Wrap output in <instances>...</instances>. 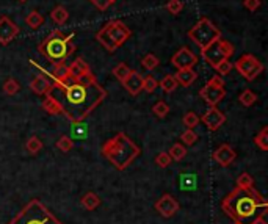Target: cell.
I'll list each match as a JSON object with an SVG mask.
<instances>
[{
  "label": "cell",
  "mask_w": 268,
  "mask_h": 224,
  "mask_svg": "<svg viewBox=\"0 0 268 224\" xmlns=\"http://www.w3.org/2000/svg\"><path fill=\"white\" fill-rule=\"evenodd\" d=\"M132 36L130 28L124 24L123 20H108L98 33H96V40L101 42V46L110 54H113L123 44Z\"/></svg>",
  "instance_id": "cell-5"
},
{
  "label": "cell",
  "mask_w": 268,
  "mask_h": 224,
  "mask_svg": "<svg viewBox=\"0 0 268 224\" xmlns=\"http://www.w3.org/2000/svg\"><path fill=\"white\" fill-rule=\"evenodd\" d=\"M268 203L260 193L251 188H234L221 201V208L230 220L240 224H251L257 216L267 212Z\"/></svg>",
  "instance_id": "cell-2"
},
{
  "label": "cell",
  "mask_w": 268,
  "mask_h": 224,
  "mask_svg": "<svg viewBox=\"0 0 268 224\" xmlns=\"http://www.w3.org/2000/svg\"><path fill=\"white\" fill-rule=\"evenodd\" d=\"M155 210H157L163 218H171L179 210V203L176 198L171 195H163L157 203H155Z\"/></svg>",
  "instance_id": "cell-15"
},
{
  "label": "cell",
  "mask_w": 268,
  "mask_h": 224,
  "mask_svg": "<svg viewBox=\"0 0 268 224\" xmlns=\"http://www.w3.org/2000/svg\"><path fill=\"white\" fill-rule=\"evenodd\" d=\"M25 149H27L28 154L36 155L42 149V141L38 137H30L25 143Z\"/></svg>",
  "instance_id": "cell-28"
},
{
  "label": "cell",
  "mask_w": 268,
  "mask_h": 224,
  "mask_svg": "<svg viewBox=\"0 0 268 224\" xmlns=\"http://www.w3.org/2000/svg\"><path fill=\"white\" fill-rule=\"evenodd\" d=\"M152 113H154L155 116H157V118H165V116L169 113L168 103H166V102H163V101H159V102L152 107Z\"/></svg>",
  "instance_id": "cell-36"
},
{
  "label": "cell",
  "mask_w": 268,
  "mask_h": 224,
  "mask_svg": "<svg viewBox=\"0 0 268 224\" xmlns=\"http://www.w3.org/2000/svg\"><path fill=\"white\" fill-rule=\"evenodd\" d=\"M129 72H130V68L125 63H118V66H115V68H113V76L119 81H123L125 77H127Z\"/></svg>",
  "instance_id": "cell-33"
},
{
  "label": "cell",
  "mask_w": 268,
  "mask_h": 224,
  "mask_svg": "<svg viewBox=\"0 0 268 224\" xmlns=\"http://www.w3.org/2000/svg\"><path fill=\"white\" fill-rule=\"evenodd\" d=\"M184 125L187 127V129H195L196 125H199V116L196 113H193V111H187L184 116Z\"/></svg>",
  "instance_id": "cell-35"
},
{
  "label": "cell",
  "mask_w": 268,
  "mask_h": 224,
  "mask_svg": "<svg viewBox=\"0 0 268 224\" xmlns=\"http://www.w3.org/2000/svg\"><path fill=\"white\" fill-rule=\"evenodd\" d=\"M76 49H77V46H76V44H74L72 41H69L68 44H66V57H71V55H74V54H76Z\"/></svg>",
  "instance_id": "cell-44"
},
{
  "label": "cell",
  "mask_w": 268,
  "mask_h": 224,
  "mask_svg": "<svg viewBox=\"0 0 268 224\" xmlns=\"http://www.w3.org/2000/svg\"><path fill=\"white\" fill-rule=\"evenodd\" d=\"M68 72H69V80H79L80 77L86 76L88 72H91V68H89V64L85 60L77 58L68 66Z\"/></svg>",
  "instance_id": "cell-18"
},
{
  "label": "cell",
  "mask_w": 268,
  "mask_h": 224,
  "mask_svg": "<svg viewBox=\"0 0 268 224\" xmlns=\"http://www.w3.org/2000/svg\"><path fill=\"white\" fill-rule=\"evenodd\" d=\"M57 147L60 149L62 152H69L74 149V141L71 137L68 135H63V137H60L58 141H57Z\"/></svg>",
  "instance_id": "cell-31"
},
{
  "label": "cell",
  "mask_w": 268,
  "mask_h": 224,
  "mask_svg": "<svg viewBox=\"0 0 268 224\" xmlns=\"http://www.w3.org/2000/svg\"><path fill=\"white\" fill-rule=\"evenodd\" d=\"M181 140H182V143L185 144V146H193L198 141V135L195 133V130L193 129H187L184 133H182V137H181Z\"/></svg>",
  "instance_id": "cell-37"
},
{
  "label": "cell",
  "mask_w": 268,
  "mask_h": 224,
  "mask_svg": "<svg viewBox=\"0 0 268 224\" xmlns=\"http://www.w3.org/2000/svg\"><path fill=\"white\" fill-rule=\"evenodd\" d=\"M54 89L62 93V99L57 101L63 108V115L72 124H80L105 101L107 91L99 85L93 71L79 80H69L64 85H57Z\"/></svg>",
  "instance_id": "cell-1"
},
{
  "label": "cell",
  "mask_w": 268,
  "mask_h": 224,
  "mask_svg": "<svg viewBox=\"0 0 268 224\" xmlns=\"http://www.w3.org/2000/svg\"><path fill=\"white\" fill-rule=\"evenodd\" d=\"M47 76L54 80V83H68L69 81V72H68V64L64 61H57L52 72Z\"/></svg>",
  "instance_id": "cell-19"
},
{
  "label": "cell",
  "mask_w": 268,
  "mask_h": 224,
  "mask_svg": "<svg viewBox=\"0 0 268 224\" xmlns=\"http://www.w3.org/2000/svg\"><path fill=\"white\" fill-rule=\"evenodd\" d=\"M159 58L155 57L154 54H147L143 57V60H141V66L146 69V71H154L155 68L159 66Z\"/></svg>",
  "instance_id": "cell-30"
},
{
  "label": "cell",
  "mask_w": 268,
  "mask_h": 224,
  "mask_svg": "<svg viewBox=\"0 0 268 224\" xmlns=\"http://www.w3.org/2000/svg\"><path fill=\"white\" fill-rule=\"evenodd\" d=\"M232 54H234V46L223 38L215 40L213 42L208 44L207 47L201 49V57H203L213 69L217 68L223 60H227L232 57Z\"/></svg>",
  "instance_id": "cell-8"
},
{
  "label": "cell",
  "mask_w": 268,
  "mask_h": 224,
  "mask_svg": "<svg viewBox=\"0 0 268 224\" xmlns=\"http://www.w3.org/2000/svg\"><path fill=\"white\" fill-rule=\"evenodd\" d=\"M140 154V147L124 132L116 133L102 146V155L119 171L129 168Z\"/></svg>",
  "instance_id": "cell-3"
},
{
  "label": "cell",
  "mask_w": 268,
  "mask_h": 224,
  "mask_svg": "<svg viewBox=\"0 0 268 224\" xmlns=\"http://www.w3.org/2000/svg\"><path fill=\"white\" fill-rule=\"evenodd\" d=\"M80 204L83 208H86V210H96L99 205H101V198L96 195L94 191H88L83 195V198L80 199Z\"/></svg>",
  "instance_id": "cell-22"
},
{
  "label": "cell",
  "mask_w": 268,
  "mask_h": 224,
  "mask_svg": "<svg viewBox=\"0 0 268 224\" xmlns=\"http://www.w3.org/2000/svg\"><path fill=\"white\" fill-rule=\"evenodd\" d=\"M159 86L163 89V93H173L177 89V80L174 76H171V74H168V76L163 77L160 81H159Z\"/></svg>",
  "instance_id": "cell-25"
},
{
  "label": "cell",
  "mask_w": 268,
  "mask_h": 224,
  "mask_svg": "<svg viewBox=\"0 0 268 224\" xmlns=\"http://www.w3.org/2000/svg\"><path fill=\"white\" fill-rule=\"evenodd\" d=\"M174 77L177 80V85L190 86V85H193V81L196 80L198 74L193 69H177V72L174 74Z\"/></svg>",
  "instance_id": "cell-21"
},
{
  "label": "cell",
  "mask_w": 268,
  "mask_h": 224,
  "mask_svg": "<svg viewBox=\"0 0 268 224\" xmlns=\"http://www.w3.org/2000/svg\"><path fill=\"white\" fill-rule=\"evenodd\" d=\"M232 224H240V223H235V221H234V223H232Z\"/></svg>",
  "instance_id": "cell-48"
},
{
  "label": "cell",
  "mask_w": 268,
  "mask_h": 224,
  "mask_svg": "<svg viewBox=\"0 0 268 224\" xmlns=\"http://www.w3.org/2000/svg\"><path fill=\"white\" fill-rule=\"evenodd\" d=\"M212 159L218 163L220 166L226 168L230 163H234V160L237 159V152L234 151V147L230 144H221L220 147H217L212 154Z\"/></svg>",
  "instance_id": "cell-14"
},
{
  "label": "cell",
  "mask_w": 268,
  "mask_h": 224,
  "mask_svg": "<svg viewBox=\"0 0 268 224\" xmlns=\"http://www.w3.org/2000/svg\"><path fill=\"white\" fill-rule=\"evenodd\" d=\"M19 2H22V3H24V2H27V0H19Z\"/></svg>",
  "instance_id": "cell-47"
},
{
  "label": "cell",
  "mask_w": 268,
  "mask_h": 224,
  "mask_svg": "<svg viewBox=\"0 0 268 224\" xmlns=\"http://www.w3.org/2000/svg\"><path fill=\"white\" fill-rule=\"evenodd\" d=\"M155 163H157L160 168H168L171 163H173V159H171L168 152H159L155 155Z\"/></svg>",
  "instance_id": "cell-40"
},
{
  "label": "cell",
  "mask_w": 268,
  "mask_h": 224,
  "mask_svg": "<svg viewBox=\"0 0 268 224\" xmlns=\"http://www.w3.org/2000/svg\"><path fill=\"white\" fill-rule=\"evenodd\" d=\"M30 88L33 89V93L40 94V96H47V94L54 93V83L44 76H36L32 81H30Z\"/></svg>",
  "instance_id": "cell-17"
},
{
  "label": "cell",
  "mask_w": 268,
  "mask_h": 224,
  "mask_svg": "<svg viewBox=\"0 0 268 224\" xmlns=\"http://www.w3.org/2000/svg\"><path fill=\"white\" fill-rule=\"evenodd\" d=\"M166 10L173 14V16H177L179 13L184 10V3L182 0H168L166 3Z\"/></svg>",
  "instance_id": "cell-39"
},
{
  "label": "cell",
  "mask_w": 268,
  "mask_h": 224,
  "mask_svg": "<svg viewBox=\"0 0 268 224\" xmlns=\"http://www.w3.org/2000/svg\"><path fill=\"white\" fill-rule=\"evenodd\" d=\"M74 36H76L74 32L69 35H64L60 30H54L38 46V52L46 57L49 61H64L68 58L66 57V44L72 41Z\"/></svg>",
  "instance_id": "cell-6"
},
{
  "label": "cell",
  "mask_w": 268,
  "mask_h": 224,
  "mask_svg": "<svg viewBox=\"0 0 268 224\" xmlns=\"http://www.w3.org/2000/svg\"><path fill=\"white\" fill-rule=\"evenodd\" d=\"M169 157L173 160H176V162H181L185 155H187V147H185L184 144H181V143H174L173 146H171V149H169Z\"/></svg>",
  "instance_id": "cell-26"
},
{
  "label": "cell",
  "mask_w": 268,
  "mask_h": 224,
  "mask_svg": "<svg viewBox=\"0 0 268 224\" xmlns=\"http://www.w3.org/2000/svg\"><path fill=\"white\" fill-rule=\"evenodd\" d=\"M107 2H108V5H113L115 2H118V0H107Z\"/></svg>",
  "instance_id": "cell-46"
},
{
  "label": "cell",
  "mask_w": 268,
  "mask_h": 224,
  "mask_svg": "<svg viewBox=\"0 0 268 224\" xmlns=\"http://www.w3.org/2000/svg\"><path fill=\"white\" fill-rule=\"evenodd\" d=\"M251 224H268V223L265 221V215H262V216H257V218L252 221Z\"/></svg>",
  "instance_id": "cell-45"
},
{
  "label": "cell",
  "mask_w": 268,
  "mask_h": 224,
  "mask_svg": "<svg viewBox=\"0 0 268 224\" xmlns=\"http://www.w3.org/2000/svg\"><path fill=\"white\" fill-rule=\"evenodd\" d=\"M8 224H63L40 199H32Z\"/></svg>",
  "instance_id": "cell-4"
},
{
  "label": "cell",
  "mask_w": 268,
  "mask_h": 224,
  "mask_svg": "<svg viewBox=\"0 0 268 224\" xmlns=\"http://www.w3.org/2000/svg\"><path fill=\"white\" fill-rule=\"evenodd\" d=\"M19 35V27L8 16L0 18V44L6 46Z\"/></svg>",
  "instance_id": "cell-13"
},
{
  "label": "cell",
  "mask_w": 268,
  "mask_h": 224,
  "mask_svg": "<svg viewBox=\"0 0 268 224\" xmlns=\"http://www.w3.org/2000/svg\"><path fill=\"white\" fill-rule=\"evenodd\" d=\"M50 19L54 20L55 24L63 25L64 22H68V19H69V13H68V10L64 8V6L58 5V6H55V8L50 11Z\"/></svg>",
  "instance_id": "cell-23"
},
{
  "label": "cell",
  "mask_w": 268,
  "mask_h": 224,
  "mask_svg": "<svg viewBox=\"0 0 268 224\" xmlns=\"http://www.w3.org/2000/svg\"><path fill=\"white\" fill-rule=\"evenodd\" d=\"M188 38L196 44L199 49L207 47L215 40L221 38V30L213 24L210 19L201 18L193 28L188 30Z\"/></svg>",
  "instance_id": "cell-7"
},
{
  "label": "cell",
  "mask_w": 268,
  "mask_h": 224,
  "mask_svg": "<svg viewBox=\"0 0 268 224\" xmlns=\"http://www.w3.org/2000/svg\"><path fill=\"white\" fill-rule=\"evenodd\" d=\"M44 22H46V19H44V16L40 13V11H30V14L25 18V24L32 28V30H38L41 25H44Z\"/></svg>",
  "instance_id": "cell-24"
},
{
  "label": "cell",
  "mask_w": 268,
  "mask_h": 224,
  "mask_svg": "<svg viewBox=\"0 0 268 224\" xmlns=\"http://www.w3.org/2000/svg\"><path fill=\"white\" fill-rule=\"evenodd\" d=\"M226 89H225V80L221 76H213L207 83L199 89V98L210 107H217L218 103L225 99Z\"/></svg>",
  "instance_id": "cell-9"
},
{
  "label": "cell",
  "mask_w": 268,
  "mask_h": 224,
  "mask_svg": "<svg viewBox=\"0 0 268 224\" xmlns=\"http://www.w3.org/2000/svg\"><path fill=\"white\" fill-rule=\"evenodd\" d=\"M121 83L130 96H138L141 91H143V76H141L138 71L130 69L127 77H125Z\"/></svg>",
  "instance_id": "cell-16"
},
{
  "label": "cell",
  "mask_w": 268,
  "mask_h": 224,
  "mask_svg": "<svg viewBox=\"0 0 268 224\" xmlns=\"http://www.w3.org/2000/svg\"><path fill=\"white\" fill-rule=\"evenodd\" d=\"M260 5H262V0H243V6L248 11H252V13H254L256 10H259Z\"/></svg>",
  "instance_id": "cell-42"
},
{
  "label": "cell",
  "mask_w": 268,
  "mask_h": 224,
  "mask_svg": "<svg viewBox=\"0 0 268 224\" xmlns=\"http://www.w3.org/2000/svg\"><path fill=\"white\" fill-rule=\"evenodd\" d=\"M234 69V64L230 63V60L227 58V60H223V61L215 68V71L218 72V76H227V74H230V71Z\"/></svg>",
  "instance_id": "cell-38"
},
{
  "label": "cell",
  "mask_w": 268,
  "mask_h": 224,
  "mask_svg": "<svg viewBox=\"0 0 268 224\" xmlns=\"http://www.w3.org/2000/svg\"><path fill=\"white\" fill-rule=\"evenodd\" d=\"M42 110L49 115H63V108L60 105V102L57 101V98L54 94H47L46 99L42 101Z\"/></svg>",
  "instance_id": "cell-20"
},
{
  "label": "cell",
  "mask_w": 268,
  "mask_h": 224,
  "mask_svg": "<svg viewBox=\"0 0 268 224\" xmlns=\"http://www.w3.org/2000/svg\"><path fill=\"white\" fill-rule=\"evenodd\" d=\"M157 88H159V81L155 80L152 76H147V77L143 79V89L146 93H154Z\"/></svg>",
  "instance_id": "cell-41"
},
{
  "label": "cell",
  "mask_w": 268,
  "mask_h": 224,
  "mask_svg": "<svg viewBox=\"0 0 268 224\" xmlns=\"http://www.w3.org/2000/svg\"><path fill=\"white\" fill-rule=\"evenodd\" d=\"M199 122H203L210 132H217L226 122V115L218 110V107H210L203 115V118H199Z\"/></svg>",
  "instance_id": "cell-12"
},
{
  "label": "cell",
  "mask_w": 268,
  "mask_h": 224,
  "mask_svg": "<svg viewBox=\"0 0 268 224\" xmlns=\"http://www.w3.org/2000/svg\"><path fill=\"white\" fill-rule=\"evenodd\" d=\"M254 144L260 151H268V127H264V129L257 133L254 138Z\"/></svg>",
  "instance_id": "cell-27"
},
{
  "label": "cell",
  "mask_w": 268,
  "mask_h": 224,
  "mask_svg": "<svg viewBox=\"0 0 268 224\" xmlns=\"http://www.w3.org/2000/svg\"><path fill=\"white\" fill-rule=\"evenodd\" d=\"M198 63V57L193 54V50L190 47H182L179 49L176 54L171 57V64L176 69H193V66Z\"/></svg>",
  "instance_id": "cell-11"
},
{
  "label": "cell",
  "mask_w": 268,
  "mask_h": 224,
  "mask_svg": "<svg viewBox=\"0 0 268 224\" xmlns=\"http://www.w3.org/2000/svg\"><path fill=\"white\" fill-rule=\"evenodd\" d=\"M21 89L19 83L14 79H6L5 83H3V93L8 94V96H14Z\"/></svg>",
  "instance_id": "cell-34"
},
{
  "label": "cell",
  "mask_w": 268,
  "mask_h": 224,
  "mask_svg": "<svg viewBox=\"0 0 268 224\" xmlns=\"http://www.w3.org/2000/svg\"><path fill=\"white\" fill-rule=\"evenodd\" d=\"M89 2H91L99 11H107V8L110 6L107 0H89Z\"/></svg>",
  "instance_id": "cell-43"
},
{
  "label": "cell",
  "mask_w": 268,
  "mask_h": 224,
  "mask_svg": "<svg viewBox=\"0 0 268 224\" xmlns=\"http://www.w3.org/2000/svg\"><path fill=\"white\" fill-rule=\"evenodd\" d=\"M237 186L238 188H251V186H254V179L248 173H242L237 177Z\"/></svg>",
  "instance_id": "cell-32"
},
{
  "label": "cell",
  "mask_w": 268,
  "mask_h": 224,
  "mask_svg": "<svg viewBox=\"0 0 268 224\" xmlns=\"http://www.w3.org/2000/svg\"><path fill=\"white\" fill-rule=\"evenodd\" d=\"M238 101H240L243 107H252L257 101V96L252 93L251 89H245V91L238 96Z\"/></svg>",
  "instance_id": "cell-29"
},
{
  "label": "cell",
  "mask_w": 268,
  "mask_h": 224,
  "mask_svg": "<svg viewBox=\"0 0 268 224\" xmlns=\"http://www.w3.org/2000/svg\"><path fill=\"white\" fill-rule=\"evenodd\" d=\"M234 68L238 71V74H240L245 80H248V81L256 80V77L264 72V64L260 63L254 55H251V54L242 55L235 61Z\"/></svg>",
  "instance_id": "cell-10"
}]
</instances>
